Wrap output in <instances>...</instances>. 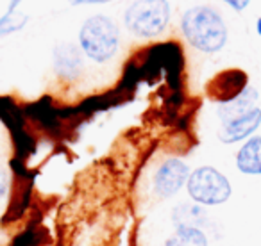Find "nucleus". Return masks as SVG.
Segmentation results:
<instances>
[{"label": "nucleus", "instance_id": "nucleus-16", "mask_svg": "<svg viewBox=\"0 0 261 246\" xmlns=\"http://www.w3.org/2000/svg\"><path fill=\"white\" fill-rule=\"evenodd\" d=\"M109 0H73V6H81V4H106Z\"/></svg>", "mask_w": 261, "mask_h": 246}, {"label": "nucleus", "instance_id": "nucleus-10", "mask_svg": "<svg viewBox=\"0 0 261 246\" xmlns=\"http://www.w3.org/2000/svg\"><path fill=\"white\" fill-rule=\"evenodd\" d=\"M256 100H257V91L249 86L238 98L227 102V104H222L218 107V116H220V119L224 123H229L232 119L240 118V116L247 114L249 111H252L254 105H256Z\"/></svg>", "mask_w": 261, "mask_h": 246}, {"label": "nucleus", "instance_id": "nucleus-7", "mask_svg": "<svg viewBox=\"0 0 261 246\" xmlns=\"http://www.w3.org/2000/svg\"><path fill=\"white\" fill-rule=\"evenodd\" d=\"M259 125H261V109L254 107L247 114L240 116V118L232 119L229 123H224L222 131L218 132V138H220L222 143H227V145L238 143L242 139L249 138Z\"/></svg>", "mask_w": 261, "mask_h": 246}, {"label": "nucleus", "instance_id": "nucleus-17", "mask_svg": "<svg viewBox=\"0 0 261 246\" xmlns=\"http://www.w3.org/2000/svg\"><path fill=\"white\" fill-rule=\"evenodd\" d=\"M256 30H257V34L261 36V18L257 20V23H256Z\"/></svg>", "mask_w": 261, "mask_h": 246}, {"label": "nucleus", "instance_id": "nucleus-1", "mask_svg": "<svg viewBox=\"0 0 261 246\" xmlns=\"http://www.w3.org/2000/svg\"><path fill=\"white\" fill-rule=\"evenodd\" d=\"M181 29L186 41L193 48L213 54L224 48L227 41V27L222 16L207 6H195L182 15Z\"/></svg>", "mask_w": 261, "mask_h": 246}, {"label": "nucleus", "instance_id": "nucleus-15", "mask_svg": "<svg viewBox=\"0 0 261 246\" xmlns=\"http://www.w3.org/2000/svg\"><path fill=\"white\" fill-rule=\"evenodd\" d=\"M224 2H227L234 11H243L250 4V0H224Z\"/></svg>", "mask_w": 261, "mask_h": 246}, {"label": "nucleus", "instance_id": "nucleus-12", "mask_svg": "<svg viewBox=\"0 0 261 246\" xmlns=\"http://www.w3.org/2000/svg\"><path fill=\"white\" fill-rule=\"evenodd\" d=\"M204 210L200 205H179L174 210V225L177 228L181 227H195L200 228V221H204Z\"/></svg>", "mask_w": 261, "mask_h": 246}, {"label": "nucleus", "instance_id": "nucleus-8", "mask_svg": "<svg viewBox=\"0 0 261 246\" xmlns=\"http://www.w3.org/2000/svg\"><path fill=\"white\" fill-rule=\"evenodd\" d=\"M54 68L63 79H75L83 72V55L72 43H59L54 48Z\"/></svg>", "mask_w": 261, "mask_h": 246}, {"label": "nucleus", "instance_id": "nucleus-9", "mask_svg": "<svg viewBox=\"0 0 261 246\" xmlns=\"http://www.w3.org/2000/svg\"><path fill=\"white\" fill-rule=\"evenodd\" d=\"M236 168L245 175H261V138H250L236 153Z\"/></svg>", "mask_w": 261, "mask_h": 246}, {"label": "nucleus", "instance_id": "nucleus-11", "mask_svg": "<svg viewBox=\"0 0 261 246\" xmlns=\"http://www.w3.org/2000/svg\"><path fill=\"white\" fill-rule=\"evenodd\" d=\"M165 246H207V237L200 228L181 227L165 241Z\"/></svg>", "mask_w": 261, "mask_h": 246}, {"label": "nucleus", "instance_id": "nucleus-4", "mask_svg": "<svg viewBox=\"0 0 261 246\" xmlns=\"http://www.w3.org/2000/svg\"><path fill=\"white\" fill-rule=\"evenodd\" d=\"M186 191L197 205H220L231 196L227 177L213 166H200L190 173Z\"/></svg>", "mask_w": 261, "mask_h": 246}, {"label": "nucleus", "instance_id": "nucleus-6", "mask_svg": "<svg viewBox=\"0 0 261 246\" xmlns=\"http://www.w3.org/2000/svg\"><path fill=\"white\" fill-rule=\"evenodd\" d=\"M190 178V168L181 159H167L154 175V191L160 198L177 195Z\"/></svg>", "mask_w": 261, "mask_h": 246}, {"label": "nucleus", "instance_id": "nucleus-3", "mask_svg": "<svg viewBox=\"0 0 261 246\" xmlns=\"http://www.w3.org/2000/svg\"><path fill=\"white\" fill-rule=\"evenodd\" d=\"M170 4L167 0H136L127 8L123 22L138 38H156L167 29Z\"/></svg>", "mask_w": 261, "mask_h": 246}, {"label": "nucleus", "instance_id": "nucleus-13", "mask_svg": "<svg viewBox=\"0 0 261 246\" xmlns=\"http://www.w3.org/2000/svg\"><path fill=\"white\" fill-rule=\"evenodd\" d=\"M27 23V16L16 11H6V15L0 18V36L11 34L15 30H20Z\"/></svg>", "mask_w": 261, "mask_h": 246}, {"label": "nucleus", "instance_id": "nucleus-5", "mask_svg": "<svg viewBox=\"0 0 261 246\" xmlns=\"http://www.w3.org/2000/svg\"><path fill=\"white\" fill-rule=\"evenodd\" d=\"M249 84V77L243 70L238 68H229L224 72L217 73L213 79L207 82V97L211 100L218 102V104H227V102L238 98L243 91L247 89Z\"/></svg>", "mask_w": 261, "mask_h": 246}, {"label": "nucleus", "instance_id": "nucleus-14", "mask_svg": "<svg viewBox=\"0 0 261 246\" xmlns=\"http://www.w3.org/2000/svg\"><path fill=\"white\" fill-rule=\"evenodd\" d=\"M8 186H9V177L4 168H0V200L4 198L6 193H8Z\"/></svg>", "mask_w": 261, "mask_h": 246}, {"label": "nucleus", "instance_id": "nucleus-2", "mask_svg": "<svg viewBox=\"0 0 261 246\" xmlns=\"http://www.w3.org/2000/svg\"><path fill=\"white\" fill-rule=\"evenodd\" d=\"M83 52L95 63H106L118 52L120 30L111 18L97 15L88 18L79 30Z\"/></svg>", "mask_w": 261, "mask_h": 246}]
</instances>
